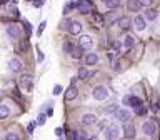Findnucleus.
Instances as JSON below:
<instances>
[{
	"label": "nucleus",
	"mask_w": 160,
	"mask_h": 140,
	"mask_svg": "<svg viewBox=\"0 0 160 140\" xmlns=\"http://www.w3.org/2000/svg\"><path fill=\"white\" fill-rule=\"evenodd\" d=\"M60 93H62V87H60V85H55L54 87V95H60Z\"/></svg>",
	"instance_id": "obj_36"
},
{
	"label": "nucleus",
	"mask_w": 160,
	"mask_h": 140,
	"mask_svg": "<svg viewBox=\"0 0 160 140\" xmlns=\"http://www.w3.org/2000/svg\"><path fill=\"white\" fill-rule=\"evenodd\" d=\"M92 45H93L92 37H89V35H80V38H79V48H80V50H82V52H84V50H90Z\"/></svg>",
	"instance_id": "obj_3"
},
{
	"label": "nucleus",
	"mask_w": 160,
	"mask_h": 140,
	"mask_svg": "<svg viewBox=\"0 0 160 140\" xmlns=\"http://www.w3.org/2000/svg\"><path fill=\"white\" fill-rule=\"evenodd\" d=\"M34 5H35V7H42V5H43V0H35Z\"/></svg>",
	"instance_id": "obj_41"
},
{
	"label": "nucleus",
	"mask_w": 160,
	"mask_h": 140,
	"mask_svg": "<svg viewBox=\"0 0 160 140\" xmlns=\"http://www.w3.org/2000/svg\"><path fill=\"white\" fill-rule=\"evenodd\" d=\"M114 70H115V72H118V70H120V64H118V62H115V65H114Z\"/></svg>",
	"instance_id": "obj_43"
},
{
	"label": "nucleus",
	"mask_w": 160,
	"mask_h": 140,
	"mask_svg": "<svg viewBox=\"0 0 160 140\" xmlns=\"http://www.w3.org/2000/svg\"><path fill=\"white\" fill-rule=\"evenodd\" d=\"M59 140H62V139H59Z\"/></svg>",
	"instance_id": "obj_47"
},
{
	"label": "nucleus",
	"mask_w": 160,
	"mask_h": 140,
	"mask_svg": "<svg viewBox=\"0 0 160 140\" xmlns=\"http://www.w3.org/2000/svg\"><path fill=\"white\" fill-rule=\"evenodd\" d=\"M123 135H125V139H135L134 123H125V125H123Z\"/></svg>",
	"instance_id": "obj_13"
},
{
	"label": "nucleus",
	"mask_w": 160,
	"mask_h": 140,
	"mask_svg": "<svg viewBox=\"0 0 160 140\" xmlns=\"http://www.w3.org/2000/svg\"><path fill=\"white\" fill-rule=\"evenodd\" d=\"M135 114H137V115H145V114H147V108H145V107H139V108H135Z\"/></svg>",
	"instance_id": "obj_32"
},
{
	"label": "nucleus",
	"mask_w": 160,
	"mask_h": 140,
	"mask_svg": "<svg viewBox=\"0 0 160 140\" xmlns=\"http://www.w3.org/2000/svg\"><path fill=\"white\" fill-rule=\"evenodd\" d=\"M102 2H103V4H107V2H109V0H102Z\"/></svg>",
	"instance_id": "obj_46"
},
{
	"label": "nucleus",
	"mask_w": 160,
	"mask_h": 140,
	"mask_svg": "<svg viewBox=\"0 0 160 140\" xmlns=\"http://www.w3.org/2000/svg\"><path fill=\"white\" fill-rule=\"evenodd\" d=\"M77 77H79L80 80H87V78L90 77V72L87 70V68H80L79 73H77Z\"/></svg>",
	"instance_id": "obj_22"
},
{
	"label": "nucleus",
	"mask_w": 160,
	"mask_h": 140,
	"mask_svg": "<svg viewBox=\"0 0 160 140\" xmlns=\"http://www.w3.org/2000/svg\"><path fill=\"white\" fill-rule=\"evenodd\" d=\"M157 15H159V12H157L155 9H147V10H145V17H143V18H145V22H147V20L153 22L157 18Z\"/></svg>",
	"instance_id": "obj_19"
},
{
	"label": "nucleus",
	"mask_w": 160,
	"mask_h": 140,
	"mask_svg": "<svg viewBox=\"0 0 160 140\" xmlns=\"http://www.w3.org/2000/svg\"><path fill=\"white\" fill-rule=\"evenodd\" d=\"M114 115L118 122H128V120H130V112L127 110V108H118Z\"/></svg>",
	"instance_id": "obj_6"
},
{
	"label": "nucleus",
	"mask_w": 160,
	"mask_h": 140,
	"mask_svg": "<svg viewBox=\"0 0 160 140\" xmlns=\"http://www.w3.org/2000/svg\"><path fill=\"white\" fill-rule=\"evenodd\" d=\"M43 60H45V55H43V52L40 50V47H37V62L38 64H42Z\"/></svg>",
	"instance_id": "obj_30"
},
{
	"label": "nucleus",
	"mask_w": 160,
	"mask_h": 140,
	"mask_svg": "<svg viewBox=\"0 0 160 140\" xmlns=\"http://www.w3.org/2000/svg\"><path fill=\"white\" fill-rule=\"evenodd\" d=\"M155 107H157V108H159V110H160V100H159V102H157V105H155Z\"/></svg>",
	"instance_id": "obj_44"
},
{
	"label": "nucleus",
	"mask_w": 160,
	"mask_h": 140,
	"mask_svg": "<svg viewBox=\"0 0 160 140\" xmlns=\"http://www.w3.org/2000/svg\"><path fill=\"white\" fill-rule=\"evenodd\" d=\"M79 97V89H77L75 85H70L67 90H65V95H63V98H65V102H70V100H75V98Z\"/></svg>",
	"instance_id": "obj_5"
},
{
	"label": "nucleus",
	"mask_w": 160,
	"mask_h": 140,
	"mask_svg": "<svg viewBox=\"0 0 160 140\" xmlns=\"http://www.w3.org/2000/svg\"><path fill=\"white\" fill-rule=\"evenodd\" d=\"M118 135H120V130H118L117 125H109L103 130V139L105 140H117Z\"/></svg>",
	"instance_id": "obj_1"
},
{
	"label": "nucleus",
	"mask_w": 160,
	"mask_h": 140,
	"mask_svg": "<svg viewBox=\"0 0 160 140\" xmlns=\"http://www.w3.org/2000/svg\"><path fill=\"white\" fill-rule=\"evenodd\" d=\"M123 47H125L127 50H128V48H132V47L135 45V38L132 37V35H127L125 38H123V43H122Z\"/></svg>",
	"instance_id": "obj_20"
},
{
	"label": "nucleus",
	"mask_w": 160,
	"mask_h": 140,
	"mask_svg": "<svg viewBox=\"0 0 160 140\" xmlns=\"http://www.w3.org/2000/svg\"><path fill=\"white\" fill-rule=\"evenodd\" d=\"M105 5H107V9H110V10H117L120 7V0H109Z\"/></svg>",
	"instance_id": "obj_23"
},
{
	"label": "nucleus",
	"mask_w": 160,
	"mask_h": 140,
	"mask_svg": "<svg viewBox=\"0 0 160 140\" xmlns=\"http://www.w3.org/2000/svg\"><path fill=\"white\" fill-rule=\"evenodd\" d=\"M114 47H115V50H120V48H122V43H120V42H115Z\"/></svg>",
	"instance_id": "obj_42"
},
{
	"label": "nucleus",
	"mask_w": 160,
	"mask_h": 140,
	"mask_svg": "<svg viewBox=\"0 0 160 140\" xmlns=\"http://www.w3.org/2000/svg\"><path fill=\"white\" fill-rule=\"evenodd\" d=\"M7 34H9L10 38H17L18 37V29L15 25H9L7 27Z\"/></svg>",
	"instance_id": "obj_21"
},
{
	"label": "nucleus",
	"mask_w": 160,
	"mask_h": 140,
	"mask_svg": "<svg viewBox=\"0 0 160 140\" xmlns=\"http://www.w3.org/2000/svg\"><path fill=\"white\" fill-rule=\"evenodd\" d=\"M77 137H79V140H87V139H89V135H87V132H84V130L77 132Z\"/></svg>",
	"instance_id": "obj_31"
},
{
	"label": "nucleus",
	"mask_w": 160,
	"mask_h": 140,
	"mask_svg": "<svg viewBox=\"0 0 160 140\" xmlns=\"http://www.w3.org/2000/svg\"><path fill=\"white\" fill-rule=\"evenodd\" d=\"M118 18H120V13H118L117 10H110V12L105 15V22H107V25H112V23L118 22Z\"/></svg>",
	"instance_id": "obj_12"
},
{
	"label": "nucleus",
	"mask_w": 160,
	"mask_h": 140,
	"mask_svg": "<svg viewBox=\"0 0 160 140\" xmlns=\"http://www.w3.org/2000/svg\"><path fill=\"white\" fill-rule=\"evenodd\" d=\"M92 95L95 100H105V98L109 97V90H107V87H103V85H98V87L93 89Z\"/></svg>",
	"instance_id": "obj_2"
},
{
	"label": "nucleus",
	"mask_w": 160,
	"mask_h": 140,
	"mask_svg": "<svg viewBox=\"0 0 160 140\" xmlns=\"http://www.w3.org/2000/svg\"><path fill=\"white\" fill-rule=\"evenodd\" d=\"M123 103L128 107H132V108H139V107H142V100H140L137 95H127L125 98H123Z\"/></svg>",
	"instance_id": "obj_4"
},
{
	"label": "nucleus",
	"mask_w": 160,
	"mask_h": 140,
	"mask_svg": "<svg viewBox=\"0 0 160 140\" xmlns=\"http://www.w3.org/2000/svg\"><path fill=\"white\" fill-rule=\"evenodd\" d=\"M62 127H57V128H55V135H57V137H62Z\"/></svg>",
	"instance_id": "obj_40"
},
{
	"label": "nucleus",
	"mask_w": 160,
	"mask_h": 140,
	"mask_svg": "<svg viewBox=\"0 0 160 140\" xmlns=\"http://www.w3.org/2000/svg\"><path fill=\"white\" fill-rule=\"evenodd\" d=\"M127 9L130 10V12H139V10L142 9V5H140L139 0H128V2H127Z\"/></svg>",
	"instance_id": "obj_17"
},
{
	"label": "nucleus",
	"mask_w": 160,
	"mask_h": 140,
	"mask_svg": "<svg viewBox=\"0 0 160 140\" xmlns=\"http://www.w3.org/2000/svg\"><path fill=\"white\" fill-rule=\"evenodd\" d=\"M5 140H18V139H17V135H15V133H7Z\"/></svg>",
	"instance_id": "obj_38"
},
{
	"label": "nucleus",
	"mask_w": 160,
	"mask_h": 140,
	"mask_svg": "<svg viewBox=\"0 0 160 140\" xmlns=\"http://www.w3.org/2000/svg\"><path fill=\"white\" fill-rule=\"evenodd\" d=\"M35 125H37L35 122H30V123H29V133H34V128H35Z\"/></svg>",
	"instance_id": "obj_39"
},
{
	"label": "nucleus",
	"mask_w": 160,
	"mask_h": 140,
	"mask_svg": "<svg viewBox=\"0 0 160 140\" xmlns=\"http://www.w3.org/2000/svg\"><path fill=\"white\" fill-rule=\"evenodd\" d=\"M80 32H82V23L77 20H72L70 25H68V34L70 35H80Z\"/></svg>",
	"instance_id": "obj_10"
},
{
	"label": "nucleus",
	"mask_w": 160,
	"mask_h": 140,
	"mask_svg": "<svg viewBox=\"0 0 160 140\" xmlns=\"http://www.w3.org/2000/svg\"><path fill=\"white\" fill-rule=\"evenodd\" d=\"M117 23H118V27H120L122 30H128V29H130L132 20H130L128 17H120V18H118V22H117Z\"/></svg>",
	"instance_id": "obj_18"
},
{
	"label": "nucleus",
	"mask_w": 160,
	"mask_h": 140,
	"mask_svg": "<svg viewBox=\"0 0 160 140\" xmlns=\"http://www.w3.org/2000/svg\"><path fill=\"white\" fill-rule=\"evenodd\" d=\"M23 27H25L27 34H30V32H32V25H30V22H23Z\"/></svg>",
	"instance_id": "obj_37"
},
{
	"label": "nucleus",
	"mask_w": 160,
	"mask_h": 140,
	"mask_svg": "<svg viewBox=\"0 0 160 140\" xmlns=\"http://www.w3.org/2000/svg\"><path fill=\"white\" fill-rule=\"evenodd\" d=\"M70 55L77 60V59H80V57H82V50H80L79 47H73V50L70 52Z\"/></svg>",
	"instance_id": "obj_28"
},
{
	"label": "nucleus",
	"mask_w": 160,
	"mask_h": 140,
	"mask_svg": "<svg viewBox=\"0 0 160 140\" xmlns=\"http://www.w3.org/2000/svg\"><path fill=\"white\" fill-rule=\"evenodd\" d=\"M87 140H97V137H90V139H87Z\"/></svg>",
	"instance_id": "obj_45"
},
{
	"label": "nucleus",
	"mask_w": 160,
	"mask_h": 140,
	"mask_svg": "<svg viewBox=\"0 0 160 140\" xmlns=\"http://www.w3.org/2000/svg\"><path fill=\"white\" fill-rule=\"evenodd\" d=\"M62 50L65 52V54H70V52L73 50V45H72L70 42H63L62 43Z\"/></svg>",
	"instance_id": "obj_26"
},
{
	"label": "nucleus",
	"mask_w": 160,
	"mask_h": 140,
	"mask_svg": "<svg viewBox=\"0 0 160 140\" xmlns=\"http://www.w3.org/2000/svg\"><path fill=\"white\" fill-rule=\"evenodd\" d=\"M117 110H118V105H117V103H112V105H109V107H105V108H103V112H105V114H115Z\"/></svg>",
	"instance_id": "obj_25"
},
{
	"label": "nucleus",
	"mask_w": 160,
	"mask_h": 140,
	"mask_svg": "<svg viewBox=\"0 0 160 140\" xmlns=\"http://www.w3.org/2000/svg\"><path fill=\"white\" fill-rule=\"evenodd\" d=\"M134 25L139 32H142V30H145V27H147V22H145V18H143L142 15H137V17L134 18Z\"/></svg>",
	"instance_id": "obj_14"
},
{
	"label": "nucleus",
	"mask_w": 160,
	"mask_h": 140,
	"mask_svg": "<svg viewBox=\"0 0 160 140\" xmlns=\"http://www.w3.org/2000/svg\"><path fill=\"white\" fill-rule=\"evenodd\" d=\"M7 65H9V70H12V72H18L22 68V62L18 59H10Z\"/></svg>",
	"instance_id": "obj_16"
},
{
	"label": "nucleus",
	"mask_w": 160,
	"mask_h": 140,
	"mask_svg": "<svg viewBox=\"0 0 160 140\" xmlns=\"http://www.w3.org/2000/svg\"><path fill=\"white\" fill-rule=\"evenodd\" d=\"M67 139H68V140H79V137H77V132H75V130L70 132V133L67 135Z\"/></svg>",
	"instance_id": "obj_33"
},
{
	"label": "nucleus",
	"mask_w": 160,
	"mask_h": 140,
	"mask_svg": "<svg viewBox=\"0 0 160 140\" xmlns=\"http://www.w3.org/2000/svg\"><path fill=\"white\" fill-rule=\"evenodd\" d=\"M140 2V5H142V7H148V5H152V2H153V0H139Z\"/></svg>",
	"instance_id": "obj_34"
},
{
	"label": "nucleus",
	"mask_w": 160,
	"mask_h": 140,
	"mask_svg": "<svg viewBox=\"0 0 160 140\" xmlns=\"http://www.w3.org/2000/svg\"><path fill=\"white\" fill-rule=\"evenodd\" d=\"M142 130H143V133L147 137H153L155 135V132H157V127H155V123L153 122H145L142 125Z\"/></svg>",
	"instance_id": "obj_7"
},
{
	"label": "nucleus",
	"mask_w": 160,
	"mask_h": 140,
	"mask_svg": "<svg viewBox=\"0 0 160 140\" xmlns=\"http://www.w3.org/2000/svg\"><path fill=\"white\" fill-rule=\"evenodd\" d=\"M45 120H47V115L43 114V112H40V114H38V117H37V120H35V123H37V125H43V123H45Z\"/></svg>",
	"instance_id": "obj_27"
},
{
	"label": "nucleus",
	"mask_w": 160,
	"mask_h": 140,
	"mask_svg": "<svg viewBox=\"0 0 160 140\" xmlns=\"http://www.w3.org/2000/svg\"><path fill=\"white\" fill-rule=\"evenodd\" d=\"M10 115V108L7 105H0V119H7Z\"/></svg>",
	"instance_id": "obj_24"
},
{
	"label": "nucleus",
	"mask_w": 160,
	"mask_h": 140,
	"mask_svg": "<svg viewBox=\"0 0 160 140\" xmlns=\"http://www.w3.org/2000/svg\"><path fill=\"white\" fill-rule=\"evenodd\" d=\"M107 127H109V125H107V120H100V123H98V128H100V130H105Z\"/></svg>",
	"instance_id": "obj_35"
},
{
	"label": "nucleus",
	"mask_w": 160,
	"mask_h": 140,
	"mask_svg": "<svg viewBox=\"0 0 160 140\" xmlns=\"http://www.w3.org/2000/svg\"><path fill=\"white\" fill-rule=\"evenodd\" d=\"M97 122H98V119L95 114H84L82 115V123H84V125H95Z\"/></svg>",
	"instance_id": "obj_9"
},
{
	"label": "nucleus",
	"mask_w": 160,
	"mask_h": 140,
	"mask_svg": "<svg viewBox=\"0 0 160 140\" xmlns=\"http://www.w3.org/2000/svg\"><path fill=\"white\" fill-rule=\"evenodd\" d=\"M97 64H98V55H97V54L90 52V54H87V55H85V65L92 67V65H97Z\"/></svg>",
	"instance_id": "obj_15"
},
{
	"label": "nucleus",
	"mask_w": 160,
	"mask_h": 140,
	"mask_svg": "<svg viewBox=\"0 0 160 140\" xmlns=\"http://www.w3.org/2000/svg\"><path fill=\"white\" fill-rule=\"evenodd\" d=\"M45 27H47V20H42V22H40V25H38V29H37V35H38V37L43 34Z\"/></svg>",
	"instance_id": "obj_29"
},
{
	"label": "nucleus",
	"mask_w": 160,
	"mask_h": 140,
	"mask_svg": "<svg viewBox=\"0 0 160 140\" xmlns=\"http://www.w3.org/2000/svg\"><path fill=\"white\" fill-rule=\"evenodd\" d=\"M32 75H27V73H23V75L20 77V87L23 90H30L32 89Z\"/></svg>",
	"instance_id": "obj_11"
},
{
	"label": "nucleus",
	"mask_w": 160,
	"mask_h": 140,
	"mask_svg": "<svg viewBox=\"0 0 160 140\" xmlns=\"http://www.w3.org/2000/svg\"><path fill=\"white\" fill-rule=\"evenodd\" d=\"M77 9L82 13H89L92 10V2L90 0H80V2H77Z\"/></svg>",
	"instance_id": "obj_8"
}]
</instances>
